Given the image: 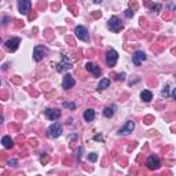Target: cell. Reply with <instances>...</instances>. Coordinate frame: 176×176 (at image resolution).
Wrapping results in <instances>:
<instances>
[{
    "instance_id": "6da1fadb",
    "label": "cell",
    "mask_w": 176,
    "mask_h": 176,
    "mask_svg": "<svg viewBox=\"0 0 176 176\" xmlns=\"http://www.w3.org/2000/svg\"><path fill=\"white\" fill-rule=\"evenodd\" d=\"M117 59H118V54L114 50H109L106 52V64L109 68H114L117 64Z\"/></svg>"
},
{
    "instance_id": "7a4b0ae2",
    "label": "cell",
    "mask_w": 176,
    "mask_h": 176,
    "mask_svg": "<svg viewBox=\"0 0 176 176\" xmlns=\"http://www.w3.org/2000/svg\"><path fill=\"white\" fill-rule=\"evenodd\" d=\"M109 28L110 30H113L114 33H118L121 29H122V23H121V19L118 17H112L110 19H109Z\"/></svg>"
},
{
    "instance_id": "3957f363",
    "label": "cell",
    "mask_w": 176,
    "mask_h": 176,
    "mask_svg": "<svg viewBox=\"0 0 176 176\" xmlns=\"http://www.w3.org/2000/svg\"><path fill=\"white\" fill-rule=\"evenodd\" d=\"M74 35L77 39H80L81 41H90V35H88V30L84 26H77L74 29Z\"/></svg>"
},
{
    "instance_id": "277c9868",
    "label": "cell",
    "mask_w": 176,
    "mask_h": 176,
    "mask_svg": "<svg viewBox=\"0 0 176 176\" xmlns=\"http://www.w3.org/2000/svg\"><path fill=\"white\" fill-rule=\"evenodd\" d=\"M47 134H48L50 138H58V136H61V134H62V127H61V124H58V122L52 124V125L47 129Z\"/></svg>"
},
{
    "instance_id": "5b68a950",
    "label": "cell",
    "mask_w": 176,
    "mask_h": 176,
    "mask_svg": "<svg viewBox=\"0 0 176 176\" xmlns=\"http://www.w3.org/2000/svg\"><path fill=\"white\" fill-rule=\"evenodd\" d=\"M146 54L143 51H136L134 55H132V62H134L135 66H141L143 61H146Z\"/></svg>"
},
{
    "instance_id": "8992f818",
    "label": "cell",
    "mask_w": 176,
    "mask_h": 176,
    "mask_svg": "<svg viewBox=\"0 0 176 176\" xmlns=\"http://www.w3.org/2000/svg\"><path fill=\"white\" fill-rule=\"evenodd\" d=\"M147 168L151 169V171H155V169H158L160 167H161V164H160V160L155 157V155H150L147 158Z\"/></svg>"
},
{
    "instance_id": "52a82bcc",
    "label": "cell",
    "mask_w": 176,
    "mask_h": 176,
    "mask_svg": "<svg viewBox=\"0 0 176 176\" xmlns=\"http://www.w3.org/2000/svg\"><path fill=\"white\" fill-rule=\"evenodd\" d=\"M30 6H32V3H30L29 0H19V1H18L19 13L23 15H26L29 11H30Z\"/></svg>"
},
{
    "instance_id": "ba28073f",
    "label": "cell",
    "mask_w": 176,
    "mask_h": 176,
    "mask_svg": "<svg viewBox=\"0 0 176 176\" xmlns=\"http://www.w3.org/2000/svg\"><path fill=\"white\" fill-rule=\"evenodd\" d=\"M47 52V48L46 47H43V46H37L33 51V58H35V61H41L43 58H44V54Z\"/></svg>"
},
{
    "instance_id": "9c48e42d",
    "label": "cell",
    "mask_w": 176,
    "mask_h": 176,
    "mask_svg": "<svg viewBox=\"0 0 176 176\" xmlns=\"http://www.w3.org/2000/svg\"><path fill=\"white\" fill-rule=\"evenodd\" d=\"M44 114H46V117L51 121H55L61 117V112L56 110V109H47V110L44 112Z\"/></svg>"
},
{
    "instance_id": "30bf717a",
    "label": "cell",
    "mask_w": 176,
    "mask_h": 176,
    "mask_svg": "<svg viewBox=\"0 0 176 176\" xmlns=\"http://www.w3.org/2000/svg\"><path fill=\"white\" fill-rule=\"evenodd\" d=\"M70 68H72V62L66 56H64V59L56 65V70L58 72H65V70H68V69H70Z\"/></svg>"
},
{
    "instance_id": "8fae6325",
    "label": "cell",
    "mask_w": 176,
    "mask_h": 176,
    "mask_svg": "<svg viewBox=\"0 0 176 176\" xmlns=\"http://www.w3.org/2000/svg\"><path fill=\"white\" fill-rule=\"evenodd\" d=\"M134 128H135V124H134V121H128L127 124L124 125L122 128H120V131H118V135H129L132 131H134Z\"/></svg>"
},
{
    "instance_id": "7c38bea8",
    "label": "cell",
    "mask_w": 176,
    "mask_h": 176,
    "mask_svg": "<svg viewBox=\"0 0 176 176\" xmlns=\"http://www.w3.org/2000/svg\"><path fill=\"white\" fill-rule=\"evenodd\" d=\"M85 69H87L88 72H91L95 77H99V76H100V73H102V72H100V68L96 66L95 64H92V62H88V64L85 65Z\"/></svg>"
},
{
    "instance_id": "4fadbf2b",
    "label": "cell",
    "mask_w": 176,
    "mask_h": 176,
    "mask_svg": "<svg viewBox=\"0 0 176 176\" xmlns=\"http://www.w3.org/2000/svg\"><path fill=\"white\" fill-rule=\"evenodd\" d=\"M74 78H73V76H70V74H66L64 77V81H62V87H64L65 90H69V88H72L73 85H74Z\"/></svg>"
},
{
    "instance_id": "5bb4252c",
    "label": "cell",
    "mask_w": 176,
    "mask_h": 176,
    "mask_svg": "<svg viewBox=\"0 0 176 176\" xmlns=\"http://www.w3.org/2000/svg\"><path fill=\"white\" fill-rule=\"evenodd\" d=\"M6 47L10 51H17V48L19 47V39H10L6 41Z\"/></svg>"
},
{
    "instance_id": "9a60e30c",
    "label": "cell",
    "mask_w": 176,
    "mask_h": 176,
    "mask_svg": "<svg viewBox=\"0 0 176 176\" xmlns=\"http://www.w3.org/2000/svg\"><path fill=\"white\" fill-rule=\"evenodd\" d=\"M94 118H95V112L92 109H87L84 112V120L87 122H91V121H94Z\"/></svg>"
},
{
    "instance_id": "2e32d148",
    "label": "cell",
    "mask_w": 176,
    "mask_h": 176,
    "mask_svg": "<svg viewBox=\"0 0 176 176\" xmlns=\"http://www.w3.org/2000/svg\"><path fill=\"white\" fill-rule=\"evenodd\" d=\"M1 143H3V146H4L6 149H11L13 146H14V141H13L10 136H3Z\"/></svg>"
},
{
    "instance_id": "e0dca14e",
    "label": "cell",
    "mask_w": 176,
    "mask_h": 176,
    "mask_svg": "<svg viewBox=\"0 0 176 176\" xmlns=\"http://www.w3.org/2000/svg\"><path fill=\"white\" fill-rule=\"evenodd\" d=\"M109 85H110V80H109V78H102L98 84V91H103Z\"/></svg>"
},
{
    "instance_id": "ac0fdd59",
    "label": "cell",
    "mask_w": 176,
    "mask_h": 176,
    "mask_svg": "<svg viewBox=\"0 0 176 176\" xmlns=\"http://www.w3.org/2000/svg\"><path fill=\"white\" fill-rule=\"evenodd\" d=\"M141 98H142V100H145V102H150V100L153 99V94L149 91V90H145V91H142Z\"/></svg>"
},
{
    "instance_id": "d6986e66",
    "label": "cell",
    "mask_w": 176,
    "mask_h": 176,
    "mask_svg": "<svg viewBox=\"0 0 176 176\" xmlns=\"http://www.w3.org/2000/svg\"><path fill=\"white\" fill-rule=\"evenodd\" d=\"M114 110H116V106H107L105 107V110H103V114H105V117H112L113 114H114Z\"/></svg>"
},
{
    "instance_id": "ffe728a7",
    "label": "cell",
    "mask_w": 176,
    "mask_h": 176,
    "mask_svg": "<svg viewBox=\"0 0 176 176\" xmlns=\"http://www.w3.org/2000/svg\"><path fill=\"white\" fill-rule=\"evenodd\" d=\"M161 95H162V96H165V98L169 95V87H168V85H167V87H164V90L161 91Z\"/></svg>"
},
{
    "instance_id": "44dd1931",
    "label": "cell",
    "mask_w": 176,
    "mask_h": 176,
    "mask_svg": "<svg viewBox=\"0 0 176 176\" xmlns=\"http://www.w3.org/2000/svg\"><path fill=\"white\" fill-rule=\"evenodd\" d=\"M88 158H90V161L91 162H95L98 160V155L95 154V153H91V154H88Z\"/></svg>"
},
{
    "instance_id": "7402d4cb",
    "label": "cell",
    "mask_w": 176,
    "mask_h": 176,
    "mask_svg": "<svg viewBox=\"0 0 176 176\" xmlns=\"http://www.w3.org/2000/svg\"><path fill=\"white\" fill-rule=\"evenodd\" d=\"M151 10H153V11H155V13H157V11H160V10H161V4H158V3L151 4Z\"/></svg>"
},
{
    "instance_id": "603a6c76",
    "label": "cell",
    "mask_w": 176,
    "mask_h": 176,
    "mask_svg": "<svg viewBox=\"0 0 176 176\" xmlns=\"http://www.w3.org/2000/svg\"><path fill=\"white\" fill-rule=\"evenodd\" d=\"M125 17H127V18H132V17H134V11H132V10H129V8L125 10Z\"/></svg>"
},
{
    "instance_id": "cb8c5ba5",
    "label": "cell",
    "mask_w": 176,
    "mask_h": 176,
    "mask_svg": "<svg viewBox=\"0 0 176 176\" xmlns=\"http://www.w3.org/2000/svg\"><path fill=\"white\" fill-rule=\"evenodd\" d=\"M64 106H65V107H69V109H72V110L74 109V105H73V103H68V102H65Z\"/></svg>"
},
{
    "instance_id": "d4e9b609",
    "label": "cell",
    "mask_w": 176,
    "mask_h": 176,
    "mask_svg": "<svg viewBox=\"0 0 176 176\" xmlns=\"http://www.w3.org/2000/svg\"><path fill=\"white\" fill-rule=\"evenodd\" d=\"M8 165L15 167V165H17V160H14V158H13V160H8Z\"/></svg>"
},
{
    "instance_id": "484cf974",
    "label": "cell",
    "mask_w": 176,
    "mask_h": 176,
    "mask_svg": "<svg viewBox=\"0 0 176 176\" xmlns=\"http://www.w3.org/2000/svg\"><path fill=\"white\" fill-rule=\"evenodd\" d=\"M139 22H141L142 26H145V28L147 26V23H146V19H145V18H141V19H139Z\"/></svg>"
},
{
    "instance_id": "4316f807",
    "label": "cell",
    "mask_w": 176,
    "mask_h": 176,
    "mask_svg": "<svg viewBox=\"0 0 176 176\" xmlns=\"http://www.w3.org/2000/svg\"><path fill=\"white\" fill-rule=\"evenodd\" d=\"M151 120H153V117H151V116H147V117L145 118V122H146V124H150V122H151Z\"/></svg>"
},
{
    "instance_id": "83f0119b",
    "label": "cell",
    "mask_w": 176,
    "mask_h": 176,
    "mask_svg": "<svg viewBox=\"0 0 176 176\" xmlns=\"http://www.w3.org/2000/svg\"><path fill=\"white\" fill-rule=\"evenodd\" d=\"M117 80H121V81L125 80V74H124V73H122V74H117Z\"/></svg>"
},
{
    "instance_id": "f1b7e54d",
    "label": "cell",
    "mask_w": 176,
    "mask_h": 176,
    "mask_svg": "<svg viewBox=\"0 0 176 176\" xmlns=\"http://www.w3.org/2000/svg\"><path fill=\"white\" fill-rule=\"evenodd\" d=\"M92 15H94V18H100V15H102V14H100L99 11H95V13H94Z\"/></svg>"
},
{
    "instance_id": "f546056e",
    "label": "cell",
    "mask_w": 176,
    "mask_h": 176,
    "mask_svg": "<svg viewBox=\"0 0 176 176\" xmlns=\"http://www.w3.org/2000/svg\"><path fill=\"white\" fill-rule=\"evenodd\" d=\"M81 153H83V147L78 149V154H77V158H78V160H80V157H81Z\"/></svg>"
},
{
    "instance_id": "4dcf8cb0",
    "label": "cell",
    "mask_w": 176,
    "mask_h": 176,
    "mask_svg": "<svg viewBox=\"0 0 176 176\" xmlns=\"http://www.w3.org/2000/svg\"><path fill=\"white\" fill-rule=\"evenodd\" d=\"M30 145H32V146H37V141H36V139H32V141H30Z\"/></svg>"
},
{
    "instance_id": "1f68e13d",
    "label": "cell",
    "mask_w": 176,
    "mask_h": 176,
    "mask_svg": "<svg viewBox=\"0 0 176 176\" xmlns=\"http://www.w3.org/2000/svg\"><path fill=\"white\" fill-rule=\"evenodd\" d=\"M129 6H131V8H132V7H134V8H136V7H138V4H136L135 1H134V3L131 1V3H129Z\"/></svg>"
},
{
    "instance_id": "d6a6232c",
    "label": "cell",
    "mask_w": 176,
    "mask_h": 176,
    "mask_svg": "<svg viewBox=\"0 0 176 176\" xmlns=\"http://www.w3.org/2000/svg\"><path fill=\"white\" fill-rule=\"evenodd\" d=\"M172 98H173V99L176 100V88L173 90V91H172Z\"/></svg>"
},
{
    "instance_id": "836d02e7",
    "label": "cell",
    "mask_w": 176,
    "mask_h": 176,
    "mask_svg": "<svg viewBox=\"0 0 176 176\" xmlns=\"http://www.w3.org/2000/svg\"><path fill=\"white\" fill-rule=\"evenodd\" d=\"M33 18H36V13H33V14L29 15V19H33Z\"/></svg>"
},
{
    "instance_id": "e575fe53",
    "label": "cell",
    "mask_w": 176,
    "mask_h": 176,
    "mask_svg": "<svg viewBox=\"0 0 176 176\" xmlns=\"http://www.w3.org/2000/svg\"><path fill=\"white\" fill-rule=\"evenodd\" d=\"M94 139H95V141H102V136H99V135H96V136H95Z\"/></svg>"
},
{
    "instance_id": "d590c367",
    "label": "cell",
    "mask_w": 176,
    "mask_h": 176,
    "mask_svg": "<svg viewBox=\"0 0 176 176\" xmlns=\"http://www.w3.org/2000/svg\"><path fill=\"white\" fill-rule=\"evenodd\" d=\"M62 176H65V175H62Z\"/></svg>"
}]
</instances>
